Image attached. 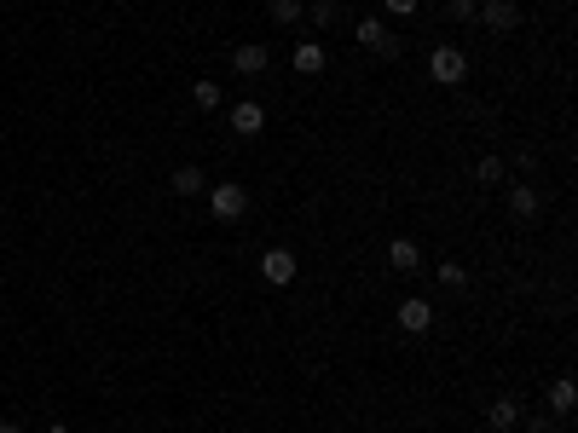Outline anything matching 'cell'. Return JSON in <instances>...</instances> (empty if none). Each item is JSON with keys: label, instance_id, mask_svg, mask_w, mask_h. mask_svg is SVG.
I'll return each mask as SVG.
<instances>
[{"label": "cell", "instance_id": "cell-1", "mask_svg": "<svg viewBox=\"0 0 578 433\" xmlns=\"http://www.w3.org/2000/svg\"><path fill=\"white\" fill-rule=\"evenodd\" d=\"M428 82H440V87H463L468 82V53L457 41H440L428 53Z\"/></svg>", "mask_w": 578, "mask_h": 433}, {"label": "cell", "instance_id": "cell-2", "mask_svg": "<svg viewBox=\"0 0 578 433\" xmlns=\"http://www.w3.org/2000/svg\"><path fill=\"white\" fill-rule=\"evenodd\" d=\"M209 214H214L220 226H238L243 214H249V191H243L238 179H220V185H209Z\"/></svg>", "mask_w": 578, "mask_h": 433}, {"label": "cell", "instance_id": "cell-3", "mask_svg": "<svg viewBox=\"0 0 578 433\" xmlns=\"http://www.w3.org/2000/svg\"><path fill=\"white\" fill-rule=\"evenodd\" d=\"M358 46H370V53H377L382 64H394V58L405 53V41H399L382 18H358Z\"/></svg>", "mask_w": 578, "mask_h": 433}, {"label": "cell", "instance_id": "cell-4", "mask_svg": "<svg viewBox=\"0 0 578 433\" xmlns=\"http://www.w3.org/2000/svg\"><path fill=\"white\" fill-rule=\"evenodd\" d=\"M226 121H231L238 139H260V133H267V104H260V99H238Z\"/></svg>", "mask_w": 578, "mask_h": 433}, {"label": "cell", "instance_id": "cell-5", "mask_svg": "<svg viewBox=\"0 0 578 433\" xmlns=\"http://www.w3.org/2000/svg\"><path fill=\"white\" fill-rule=\"evenodd\" d=\"M475 18L486 24L492 35H514V29H521V6H514V0H480Z\"/></svg>", "mask_w": 578, "mask_h": 433}, {"label": "cell", "instance_id": "cell-6", "mask_svg": "<svg viewBox=\"0 0 578 433\" xmlns=\"http://www.w3.org/2000/svg\"><path fill=\"white\" fill-rule=\"evenodd\" d=\"M295 272H301V260H295V249H267L260 255V277H267L272 289H289Z\"/></svg>", "mask_w": 578, "mask_h": 433}, {"label": "cell", "instance_id": "cell-7", "mask_svg": "<svg viewBox=\"0 0 578 433\" xmlns=\"http://www.w3.org/2000/svg\"><path fill=\"white\" fill-rule=\"evenodd\" d=\"M289 64H295V75H312L318 82L324 70H330V53H324V41L312 35V41H295V53H289Z\"/></svg>", "mask_w": 578, "mask_h": 433}, {"label": "cell", "instance_id": "cell-8", "mask_svg": "<svg viewBox=\"0 0 578 433\" xmlns=\"http://www.w3.org/2000/svg\"><path fill=\"white\" fill-rule=\"evenodd\" d=\"M399 330H405V335H428V330H434V301L405 295V301H399Z\"/></svg>", "mask_w": 578, "mask_h": 433}, {"label": "cell", "instance_id": "cell-9", "mask_svg": "<svg viewBox=\"0 0 578 433\" xmlns=\"http://www.w3.org/2000/svg\"><path fill=\"white\" fill-rule=\"evenodd\" d=\"M267 64H272V46H267V41L231 46V70H238V75H267Z\"/></svg>", "mask_w": 578, "mask_h": 433}, {"label": "cell", "instance_id": "cell-10", "mask_svg": "<svg viewBox=\"0 0 578 433\" xmlns=\"http://www.w3.org/2000/svg\"><path fill=\"white\" fill-rule=\"evenodd\" d=\"M509 214H514V220H521V226H533L538 220V214H544V191H538V185H509Z\"/></svg>", "mask_w": 578, "mask_h": 433}, {"label": "cell", "instance_id": "cell-11", "mask_svg": "<svg viewBox=\"0 0 578 433\" xmlns=\"http://www.w3.org/2000/svg\"><path fill=\"white\" fill-rule=\"evenodd\" d=\"M387 266H394L399 277H416V272H423V249H416L411 237H394V243H387Z\"/></svg>", "mask_w": 578, "mask_h": 433}, {"label": "cell", "instance_id": "cell-12", "mask_svg": "<svg viewBox=\"0 0 578 433\" xmlns=\"http://www.w3.org/2000/svg\"><path fill=\"white\" fill-rule=\"evenodd\" d=\"M521 410H526V405H521V399H509V393H504V399H492V405H486V428H492V433L521 428Z\"/></svg>", "mask_w": 578, "mask_h": 433}, {"label": "cell", "instance_id": "cell-13", "mask_svg": "<svg viewBox=\"0 0 578 433\" xmlns=\"http://www.w3.org/2000/svg\"><path fill=\"white\" fill-rule=\"evenodd\" d=\"M544 405H550V416H573L578 410V381L573 376H555L550 393H544Z\"/></svg>", "mask_w": 578, "mask_h": 433}, {"label": "cell", "instance_id": "cell-14", "mask_svg": "<svg viewBox=\"0 0 578 433\" xmlns=\"http://www.w3.org/2000/svg\"><path fill=\"white\" fill-rule=\"evenodd\" d=\"M202 191H209V174H202L197 162L174 168V197H202Z\"/></svg>", "mask_w": 578, "mask_h": 433}, {"label": "cell", "instance_id": "cell-15", "mask_svg": "<svg viewBox=\"0 0 578 433\" xmlns=\"http://www.w3.org/2000/svg\"><path fill=\"white\" fill-rule=\"evenodd\" d=\"M509 179V162L504 157H480L475 162V185H486V191H492V185H504Z\"/></svg>", "mask_w": 578, "mask_h": 433}, {"label": "cell", "instance_id": "cell-16", "mask_svg": "<svg viewBox=\"0 0 578 433\" xmlns=\"http://www.w3.org/2000/svg\"><path fill=\"white\" fill-rule=\"evenodd\" d=\"M301 12H307V0H267V18L278 29H289V24H301Z\"/></svg>", "mask_w": 578, "mask_h": 433}, {"label": "cell", "instance_id": "cell-17", "mask_svg": "<svg viewBox=\"0 0 578 433\" xmlns=\"http://www.w3.org/2000/svg\"><path fill=\"white\" fill-rule=\"evenodd\" d=\"M434 277H440V289H468V266H463V260H446V266H434Z\"/></svg>", "mask_w": 578, "mask_h": 433}, {"label": "cell", "instance_id": "cell-18", "mask_svg": "<svg viewBox=\"0 0 578 433\" xmlns=\"http://www.w3.org/2000/svg\"><path fill=\"white\" fill-rule=\"evenodd\" d=\"M191 104L197 111H220V82H191Z\"/></svg>", "mask_w": 578, "mask_h": 433}, {"label": "cell", "instance_id": "cell-19", "mask_svg": "<svg viewBox=\"0 0 578 433\" xmlns=\"http://www.w3.org/2000/svg\"><path fill=\"white\" fill-rule=\"evenodd\" d=\"M301 18H312V29H330V24H336V0H312Z\"/></svg>", "mask_w": 578, "mask_h": 433}, {"label": "cell", "instance_id": "cell-20", "mask_svg": "<svg viewBox=\"0 0 578 433\" xmlns=\"http://www.w3.org/2000/svg\"><path fill=\"white\" fill-rule=\"evenodd\" d=\"M521 422L533 428V433H555V422H561V416H550V410H521Z\"/></svg>", "mask_w": 578, "mask_h": 433}, {"label": "cell", "instance_id": "cell-21", "mask_svg": "<svg viewBox=\"0 0 578 433\" xmlns=\"http://www.w3.org/2000/svg\"><path fill=\"white\" fill-rule=\"evenodd\" d=\"M416 6H423V0H382V12H387V18H411Z\"/></svg>", "mask_w": 578, "mask_h": 433}, {"label": "cell", "instance_id": "cell-22", "mask_svg": "<svg viewBox=\"0 0 578 433\" xmlns=\"http://www.w3.org/2000/svg\"><path fill=\"white\" fill-rule=\"evenodd\" d=\"M475 12H480V0H451V18L457 24H475Z\"/></svg>", "mask_w": 578, "mask_h": 433}, {"label": "cell", "instance_id": "cell-23", "mask_svg": "<svg viewBox=\"0 0 578 433\" xmlns=\"http://www.w3.org/2000/svg\"><path fill=\"white\" fill-rule=\"evenodd\" d=\"M0 433H29V428L18 422V416H6V422H0Z\"/></svg>", "mask_w": 578, "mask_h": 433}, {"label": "cell", "instance_id": "cell-24", "mask_svg": "<svg viewBox=\"0 0 578 433\" xmlns=\"http://www.w3.org/2000/svg\"><path fill=\"white\" fill-rule=\"evenodd\" d=\"M46 433H70V428H64V422H53V428H46Z\"/></svg>", "mask_w": 578, "mask_h": 433}]
</instances>
